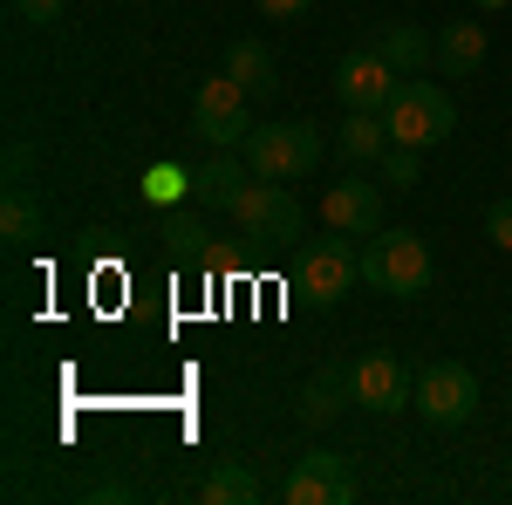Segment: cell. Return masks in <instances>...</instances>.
<instances>
[{"label": "cell", "mask_w": 512, "mask_h": 505, "mask_svg": "<svg viewBox=\"0 0 512 505\" xmlns=\"http://www.w3.org/2000/svg\"><path fill=\"white\" fill-rule=\"evenodd\" d=\"M383 123H390V144H410V151H437L451 130H458V103L437 89V82L410 76L403 89L390 96V110H383Z\"/></svg>", "instance_id": "obj_3"}, {"label": "cell", "mask_w": 512, "mask_h": 505, "mask_svg": "<svg viewBox=\"0 0 512 505\" xmlns=\"http://www.w3.org/2000/svg\"><path fill=\"white\" fill-rule=\"evenodd\" d=\"M369 48H376V55H383V62H390L403 82L424 76V55H437V41H424V28H417V21H390L383 35L369 41Z\"/></svg>", "instance_id": "obj_16"}, {"label": "cell", "mask_w": 512, "mask_h": 505, "mask_svg": "<svg viewBox=\"0 0 512 505\" xmlns=\"http://www.w3.org/2000/svg\"><path fill=\"white\" fill-rule=\"evenodd\" d=\"M280 499H287V505H355V499H362V485H355V471H349L342 451H308L301 465L287 471Z\"/></svg>", "instance_id": "obj_8"}, {"label": "cell", "mask_w": 512, "mask_h": 505, "mask_svg": "<svg viewBox=\"0 0 512 505\" xmlns=\"http://www.w3.org/2000/svg\"><path fill=\"white\" fill-rule=\"evenodd\" d=\"M62 7H69V0H14V14H21L28 28H55V21H62Z\"/></svg>", "instance_id": "obj_22"}, {"label": "cell", "mask_w": 512, "mask_h": 505, "mask_svg": "<svg viewBox=\"0 0 512 505\" xmlns=\"http://www.w3.org/2000/svg\"><path fill=\"white\" fill-rule=\"evenodd\" d=\"M349 403H355V376H349V369H321V376H308V383H301L294 417H301V424H335Z\"/></svg>", "instance_id": "obj_12"}, {"label": "cell", "mask_w": 512, "mask_h": 505, "mask_svg": "<svg viewBox=\"0 0 512 505\" xmlns=\"http://www.w3.org/2000/svg\"><path fill=\"white\" fill-rule=\"evenodd\" d=\"M335 151L349 157V164H376V157L390 151V123L376 117V110H349L342 137H335Z\"/></svg>", "instance_id": "obj_17"}, {"label": "cell", "mask_w": 512, "mask_h": 505, "mask_svg": "<svg viewBox=\"0 0 512 505\" xmlns=\"http://www.w3.org/2000/svg\"><path fill=\"white\" fill-rule=\"evenodd\" d=\"M485 239H492L499 253H512V198H492V205H485Z\"/></svg>", "instance_id": "obj_21"}, {"label": "cell", "mask_w": 512, "mask_h": 505, "mask_svg": "<svg viewBox=\"0 0 512 505\" xmlns=\"http://www.w3.org/2000/svg\"><path fill=\"white\" fill-rule=\"evenodd\" d=\"M192 123H198V137H205V144H219V151H239V144L253 137V96H246V89H239V82L219 69V76L198 82Z\"/></svg>", "instance_id": "obj_7"}, {"label": "cell", "mask_w": 512, "mask_h": 505, "mask_svg": "<svg viewBox=\"0 0 512 505\" xmlns=\"http://www.w3.org/2000/svg\"><path fill=\"white\" fill-rule=\"evenodd\" d=\"M246 185H253L246 157H212V164H205V171L192 178V192H198V205H205V212H233Z\"/></svg>", "instance_id": "obj_14"}, {"label": "cell", "mask_w": 512, "mask_h": 505, "mask_svg": "<svg viewBox=\"0 0 512 505\" xmlns=\"http://www.w3.org/2000/svg\"><path fill=\"white\" fill-rule=\"evenodd\" d=\"M233 226L246 239H260V246H294V239L308 233V212H301V198L274 185V178H253L233 205Z\"/></svg>", "instance_id": "obj_5"}, {"label": "cell", "mask_w": 512, "mask_h": 505, "mask_svg": "<svg viewBox=\"0 0 512 505\" xmlns=\"http://www.w3.org/2000/svg\"><path fill=\"white\" fill-rule=\"evenodd\" d=\"M485 55H492L485 21H451V28L437 35V69H444V76H478Z\"/></svg>", "instance_id": "obj_13"}, {"label": "cell", "mask_w": 512, "mask_h": 505, "mask_svg": "<svg viewBox=\"0 0 512 505\" xmlns=\"http://www.w3.org/2000/svg\"><path fill=\"white\" fill-rule=\"evenodd\" d=\"M321 226H328V233H349V239H376L383 233V185L362 178V171H349L342 185L321 192Z\"/></svg>", "instance_id": "obj_9"}, {"label": "cell", "mask_w": 512, "mask_h": 505, "mask_svg": "<svg viewBox=\"0 0 512 505\" xmlns=\"http://www.w3.org/2000/svg\"><path fill=\"white\" fill-rule=\"evenodd\" d=\"M205 226H198V219H178V226H171V246H178V253H185V260H198V253H212V246H205Z\"/></svg>", "instance_id": "obj_23"}, {"label": "cell", "mask_w": 512, "mask_h": 505, "mask_svg": "<svg viewBox=\"0 0 512 505\" xmlns=\"http://www.w3.org/2000/svg\"><path fill=\"white\" fill-rule=\"evenodd\" d=\"M226 76H233L246 96H260V103H267V96L280 89V76H274V48H260L253 35H239L233 48H226Z\"/></svg>", "instance_id": "obj_15"}, {"label": "cell", "mask_w": 512, "mask_h": 505, "mask_svg": "<svg viewBox=\"0 0 512 505\" xmlns=\"http://www.w3.org/2000/svg\"><path fill=\"white\" fill-rule=\"evenodd\" d=\"M321 151H328V144L315 137V123H253V137L239 144L246 171H253V178H274V185L315 178Z\"/></svg>", "instance_id": "obj_2"}, {"label": "cell", "mask_w": 512, "mask_h": 505, "mask_svg": "<svg viewBox=\"0 0 512 505\" xmlns=\"http://www.w3.org/2000/svg\"><path fill=\"white\" fill-rule=\"evenodd\" d=\"M362 280V246L349 233H328V239H308L301 267H294V287L315 301V308H342Z\"/></svg>", "instance_id": "obj_4"}, {"label": "cell", "mask_w": 512, "mask_h": 505, "mask_svg": "<svg viewBox=\"0 0 512 505\" xmlns=\"http://www.w3.org/2000/svg\"><path fill=\"white\" fill-rule=\"evenodd\" d=\"M198 499H205V505H253V499H260V478L239 465V458H219V465L205 471Z\"/></svg>", "instance_id": "obj_18"}, {"label": "cell", "mask_w": 512, "mask_h": 505, "mask_svg": "<svg viewBox=\"0 0 512 505\" xmlns=\"http://www.w3.org/2000/svg\"><path fill=\"white\" fill-rule=\"evenodd\" d=\"M376 171H383V185L410 192V185H417V171H424V151H410V144H390V151L376 157Z\"/></svg>", "instance_id": "obj_20"}, {"label": "cell", "mask_w": 512, "mask_h": 505, "mask_svg": "<svg viewBox=\"0 0 512 505\" xmlns=\"http://www.w3.org/2000/svg\"><path fill=\"white\" fill-rule=\"evenodd\" d=\"M478 14H499V7H512V0H472Z\"/></svg>", "instance_id": "obj_26"}, {"label": "cell", "mask_w": 512, "mask_h": 505, "mask_svg": "<svg viewBox=\"0 0 512 505\" xmlns=\"http://www.w3.org/2000/svg\"><path fill=\"white\" fill-rule=\"evenodd\" d=\"M410 410H424V424L431 430H465L478 417V376L465 362H424L417 369V403Z\"/></svg>", "instance_id": "obj_6"}, {"label": "cell", "mask_w": 512, "mask_h": 505, "mask_svg": "<svg viewBox=\"0 0 512 505\" xmlns=\"http://www.w3.org/2000/svg\"><path fill=\"white\" fill-rule=\"evenodd\" d=\"M431 246L424 233H403V226H383V233L362 246V280L376 287V294H390V301H417V294H431Z\"/></svg>", "instance_id": "obj_1"}, {"label": "cell", "mask_w": 512, "mask_h": 505, "mask_svg": "<svg viewBox=\"0 0 512 505\" xmlns=\"http://www.w3.org/2000/svg\"><path fill=\"white\" fill-rule=\"evenodd\" d=\"M253 7H260V14H274V21H301L315 0H253Z\"/></svg>", "instance_id": "obj_24"}, {"label": "cell", "mask_w": 512, "mask_h": 505, "mask_svg": "<svg viewBox=\"0 0 512 505\" xmlns=\"http://www.w3.org/2000/svg\"><path fill=\"white\" fill-rule=\"evenodd\" d=\"M349 376H355V403L376 410V417H396V410L417 403V369L403 355H362Z\"/></svg>", "instance_id": "obj_10"}, {"label": "cell", "mask_w": 512, "mask_h": 505, "mask_svg": "<svg viewBox=\"0 0 512 505\" xmlns=\"http://www.w3.org/2000/svg\"><path fill=\"white\" fill-rule=\"evenodd\" d=\"M0 239H7L14 253H28L41 239V205L21 192V185H7V198H0Z\"/></svg>", "instance_id": "obj_19"}, {"label": "cell", "mask_w": 512, "mask_h": 505, "mask_svg": "<svg viewBox=\"0 0 512 505\" xmlns=\"http://www.w3.org/2000/svg\"><path fill=\"white\" fill-rule=\"evenodd\" d=\"M178 192V171H171V164H164V171H151V178H144V198H171Z\"/></svg>", "instance_id": "obj_25"}, {"label": "cell", "mask_w": 512, "mask_h": 505, "mask_svg": "<svg viewBox=\"0 0 512 505\" xmlns=\"http://www.w3.org/2000/svg\"><path fill=\"white\" fill-rule=\"evenodd\" d=\"M396 89H403V76H396L376 48H362V55H349V62L335 69V96H342L349 110H376V117H383Z\"/></svg>", "instance_id": "obj_11"}]
</instances>
